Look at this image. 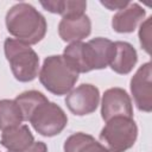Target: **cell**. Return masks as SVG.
Wrapping results in <instances>:
<instances>
[{"label": "cell", "mask_w": 152, "mask_h": 152, "mask_svg": "<svg viewBox=\"0 0 152 152\" xmlns=\"http://www.w3.org/2000/svg\"><path fill=\"white\" fill-rule=\"evenodd\" d=\"M64 152H109L90 134L78 132L71 134L64 141Z\"/></svg>", "instance_id": "5bb4252c"}, {"label": "cell", "mask_w": 152, "mask_h": 152, "mask_svg": "<svg viewBox=\"0 0 152 152\" xmlns=\"http://www.w3.org/2000/svg\"><path fill=\"white\" fill-rule=\"evenodd\" d=\"M145 10L137 2H129L112 18V27L119 33H131L145 18Z\"/></svg>", "instance_id": "8fae6325"}, {"label": "cell", "mask_w": 152, "mask_h": 152, "mask_svg": "<svg viewBox=\"0 0 152 152\" xmlns=\"http://www.w3.org/2000/svg\"><path fill=\"white\" fill-rule=\"evenodd\" d=\"M28 121L40 135L53 137L65 128L68 125V116L58 104L48 100L33 110Z\"/></svg>", "instance_id": "8992f818"}, {"label": "cell", "mask_w": 152, "mask_h": 152, "mask_svg": "<svg viewBox=\"0 0 152 152\" xmlns=\"http://www.w3.org/2000/svg\"><path fill=\"white\" fill-rule=\"evenodd\" d=\"M24 121L19 106L14 100H0V129L5 131L11 127L21 125Z\"/></svg>", "instance_id": "2e32d148"}, {"label": "cell", "mask_w": 152, "mask_h": 152, "mask_svg": "<svg viewBox=\"0 0 152 152\" xmlns=\"http://www.w3.org/2000/svg\"><path fill=\"white\" fill-rule=\"evenodd\" d=\"M40 5L49 12L61 14L62 17L84 14L87 8L86 1L76 0H57V1H40Z\"/></svg>", "instance_id": "9a60e30c"}, {"label": "cell", "mask_w": 152, "mask_h": 152, "mask_svg": "<svg viewBox=\"0 0 152 152\" xmlns=\"http://www.w3.org/2000/svg\"><path fill=\"white\" fill-rule=\"evenodd\" d=\"M138 137V126L133 118L115 116L106 121L101 129V144L109 152H125L131 148Z\"/></svg>", "instance_id": "5b68a950"}, {"label": "cell", "mask_w": 152, "mask_h": 152, "mask_svg": "<svg viewBox=\"0 0 152 152\" xmlns=\"http://www.w3.org/2000/svg\"><path fill=\"white\" fill-rule=\"evenodd\" d=\"M100 102L99 89L89 83H83L70 90L65 97V104L69 110L78 116L91 114L96 110Z\"/></svg>", "instance_id": "52a82bcc"}, {"label": "cell", "mask_w": 152, "mask_h": 152, "mask_svg": "<svg viewBox=\"0 0 152 152\" xmlns=\"http://www.w3.org/2000/svg\"><path fill=\"white\" fill-rule=\"evenodd\" d=\"M151 63L147 62L139 66L131 78V93L137 108L141 112L152 110V83H151Z\"/></svg>", "instance_id": "9c48e42d"}, {"label": "cell", "mask_w": 152, "mask_h": 152, "mask_svg": "<svg viewBox=\"0 0 152 152\" xmlns=\"http://www.w3.org/2000/svg\"><path fill=\"white\" fill-rule=\"evenodd\" d=\"M101 116L104 121L115 116L133 118V106L129 95L122 88H109L101 102Z\"/></svg>", "instance_id": "ba28073f"}, {"label": "cell", "mask_w": 152, "mask_h": 152, "mask_svg": "<svg viewBox=\"0 0 152 152\" xmlns=\"http://www.w3.org/2000/svg\"><path fill=\"white\" fill-rule=\"evenodd\" d=\"M14 101L17 102V104L20 108V112L23 114V119L24 121H28L31 114L33 113V110L43 102L48 101V97L37 90H27L24 91L21 94H19Z\"/></svg>", "instance_id": "e0dca14e"}, {"label": "cell", "mask_w": 152, "mask_h": 152, "mask_svg": "<svg viewBox=\"0 0 152 152\" xmlns=\"http://www.w3.org/2000/svg\"><path fill=\"white\" fill-rule=\"evenodd\" d=\"M21 152H48V146L43 141H34L30 147Z\"/></svg>", "instance_id": "ffe728a7"}, {"label": "cell", "mask_w": 152, "mask_h": 152, "mask_svg": "<svg viewBox=\"0 0 152 152\" xmlns=\"http://www.w3.org/2000/svg\"><path fill=\"white\" fill-rule=\"evenodd\" d=\"M114 51V43L107 38L97 37L87 43H70L63 51V57L78 72L104 69L109 65Z\"/></svg>", "instance_id": "6da1fadb"}, {"label": "cell", "mask_w": 152, "mask_h": 152, "mask_svg": "<svg viewBox=\"0 0 152 152\" xmlns=\"http://www.w3.org/2000/svg\"><path fill=\"white\" fill-rule=\"evenodd\" d=\"M137 61L138 53L132 44L121 40L114 42V51L109 62V66L113 71L120 75H127L133 70Z\"/></svg>", "instance_id": "7c38bea8"}, {"label": "cell", "mask_w": 152, "mask_h": 152, "mask_svg": "<svg viewBox=\"0 0 152 152\" xmlns=\"http://www.w3.org/2000/svg\"><path fill=\"white\" fill-rule=\"evenodd\" d=\"M78 80V72L66 62L63 55H52L44 59L39 71L43 87L55 95H65Z\"/></svg>", "instance_id": "3957f363"}, {"label": "cell", "mask_w": 152, "mask_h": 152, "mask_svg": "<svg viewBox=\"0 0 152 152\" xmlns=\"http://www.w3.org/2000/svg\"><path fill=\"white\" fill-rule=\"evenodd\" d=\"M101 4L104 6V7H107L108 10H110V11H114V10H122V8H125L128 4H129V1H127V0H101Z\"/></svg>", "instance_id": "d6986e66"}, {"label": "cell", "mask_w": 152, "mask_h": 152, "mask_svg": "<svg viewBox=\"0 0 152 152\" xmlns=\"http://www.w3.org/2000/svg\"><path fill=\"white\" fill-rule=\"evenodd\" d=\"M151 17H148L141 25L139 30V39H140V45L141 48L150 53L151 52Z\"/></svg>", "instance_id": "ac0fdd59"}, {"label": "cell", "mask_w": 152, "mask_h": 152, "mask_svg": "<svg viewBox=\"0 0 152 152\" xmlns=\"http://www.w3.org/2000/svg\"><path fill=\"white\" fill-rule=\"evenodd\" d=\"M4 51L15 80L31 82L38 76L39 57L30 45L7 38L4 43Z\"/></svg>", "instance_id": "277c9868"}, {"label": "cell", "mask_w": 152, "mask_h": 152, "mask_svg": "<svg viewBox=\"0 0 152 152\" xmlns=\"http://www.w3.org/2000/svg\"><path fill=\"white\" fill-rule=\"evenodd\" d=\"M5 21L10 34L27 45L39 43L48 28L44 15L26 2L13 5L6 13Z\"/></svg>", "instance_id": "7a4b0ae2"}, {"label": "cell", "mask_w": 152, "mask_h": 152, "mask_svg": "<svg viewBox=\"0 0 152 152\" xmlns=\"http://www.w3.org/2000/svg\"><path fill=\"white\" fill-rule=\"evenodd\" d=\"M0 142L8 152H21L34 142V138L28 126L19 125L2 131Z\"/></svg>", "instance_id": "4fadbf2b"}, {"label": "cell", "mask_w": 152, "mask_h": 152, "mask_svg": "<svg viewBox=\"0 0 152 152\" xmlns=\"http://www.w3.org/2000/svg\"><path fill=\"white\" fill-rule=\"evenodd\" d=\"M91 32V21L87 14L63 17L58 24V34L64 42H81Z\"/></svg>", "instance_id": "30bf717a"}]
</instances>
